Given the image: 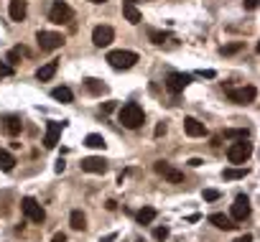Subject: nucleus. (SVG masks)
<instances>
[{"mask_svg": "<svg viewBox=\"0 0 260 242\" xmlns=\"http://www.w3.org/2000/svg\"><path fill=\"white\" fill-rule=\"evenodd\" d=\"M120 122L125 125V127H130V130H135V127H140L143 125V120H145V113H143V107L138 105V102H128V105H123L120 107Z\"/></svg>", "mask_w": 260, "mask_h": 242, "instance_id": "f257e3e1", "label": "nucleus"}, {"mask_svg": "<svg viewBox=\"0 0 260 242\" xmlns=\"http://www.w3.org/2000/svg\"><path fill=\"white\" fill-rule=\"evenodd\" d=\"M107 64L113 69H130L138 64V54L135 51H128V49H120V51H110L107 54Z\"/></svg>", "mask_w": 260, "mask_h": 242, "instance_id": "f03ea898", "label": "nucleus"}, {"mask_svg": "<svg viewBox=\"0 0 260 242\" xmlns=\"http://www.w3.org/2000/svg\"><path fill=\"white\" fill-rule=\"evenodd\" d=\"M49 20L56 26H64V23H72L74 20V10L64 3V0H54L51 8H49Z\"/></svg>", "mask_w": 260, "mask_h": 242, "instance_id": "7ed1b4c3", "label": "nucleus"}, {"mask_svg": "<svg viewBox=\"0 0 260 242\" xmlns=\"http://www.w3.org/2000/svg\"><path fill=\"white\" fill-rule=\"evenodd\" d=\"M20 209H23L26 219L33 225H43V219H46V212H43V207L33 199V196H23V199H20Z\"/></svg>", "mask_w": 260, "mask_h": 242, "instance_id": "20e7f679", "label": "nucleus"}, {"mask_svg": "<svg viewBox=\"0 0 260 242\" xmlns=\"http://www.w3.org/2000/svg\"><path fill=\"white\" fill-rule=\"evenodd\" d=\"M225 92H227V97L232 100V102H237V105H250L255 97H258V90L253 84H245V87H225Z\"/></svg>", "mask_w": 260, "mask_h": 242, "instance_id": "39448f33", "label": "nucleus"}, {"mask_svg": "<svg viewBox=\"0 0 260 242\" xmlns=\"http://www.w3.org/2000/svg\"><path fill=\"white\" fill-rule=\"evenodd\" d=\"M253 156V145L248 143V140H237V143H232L230 148H227V158H230V163H245L248 158Z\"/></svg>", "mask_w": 260, "mask_h": 242, "instance_id": "423d86ee", "label": "nucleus"}, {"mask_svg": "<svg viewBox=\"0 0 260 242\" xmlns=\"http://www.w3.org/2000/svg\"><path fill=\"white\" fill-rule=\"evenodd\" d=\"M36 41H38V49L41 51H54V49H61L64 46V36L61 33H54V31H38L36 33Z\"/></svg>", "mask_w": 260, "mask_h": 242, "instance_id": "0eeeda50", "label": "nucleus"}, {"mask_svg": "<svg viewBox=\"0 0 260 242\" xmlns=\"http://www.w3.org/2000/svg\"><path fill=\"white\" fill-rule=\"evenodd\" d=\"M248 217H250V199L245 194H240L235 199L232 209H230V219H232V222H245Z\"/></svg>", "mask_w": 260, "mask_h": 242, "instance_id": "6e6552de", "label": "nucleus"}, {"mask_svg": "<svg viewBox=\"0 0 260 242\" xmlns=\"http://www.w3.org/2000/svg\"><path fill=\"white\" fill-rule=\"evenodd\" d=\"M189 82H191L189 74H184V72H171V74L166 77V90H168L171 95H179V92H184L186 87H189Z\"/></svg>", "mask_w": 260, "mask_h": 242, "instance_id": "1a4fd4ad", "label": "nucleus"}, {"mask_svg": "<svg viewBox=\"0 0 260 242\" xmlns=\"http://www.w3.org/2000/svg\"><path fill=\"white\" fill-rule=\"evenodd\" d=\"M153 168H156L158 176H163L168 184H184V173H181L179 168H173L171 163H166V161H156Z\"/></svg>", "mask_w": 260, "mask_h": 242, "instance_id": "9d476101", "label": "nucleus"}, {"mask_svg": "<svg viewBox=\"0 0 260 242\" xmlns=\"http://www.w3.org/2000/svg\"><path fill=\"white\" fill-rule=\"evenodd\" d=\"M113 38H115V31H113L110 26H97V28L92 31V43H95L97 49L110 46V43H113Z\"/></svg>", "mask_w": 260, "mask_h": 242, "instance_id": "9b49d317", "label": "nucleus"}, {"mask_svg": "<svg viewBox=\"0 0 260 242\" xmlns=\"http://www.w3.org/2000/svg\"><path fill=\"white\" fill-rule=\"evenodd\" d=\"M82 171L87 173H105L107 171V161L102 156H90V158H82Z\"/></svg>", "mask_w": 260, "mask_h": 242, "instance_id": "f8f14e48", "label": "nucleus"}, {"mask_svg": "<svg viewBox=\"0 0 260 242\" xmlns=\"http://www.w3.org/2000/svg\"><path fill=\"white\" fill-rule=\"evenodd\" d=\"M61 130H64V122H56V120H51V122L46 125V135H43V145H46V148H54V145L59 143Z\"/></svg>", "mask_w": 260, "mask_h": 242, "instance_id": "ddd939ff", "label": "nucleus"}, {"mask_svg": "<svg viewBox=\"0 0 260 242\" xmlns=\"http://www.w3.org/2000/svg\"><path fill=\"white\" fill-rule=\"evenodd\" d=\"M184 130H186V135H191V138H202V135H207L204 122H199L197 118H186V120H184Z\"/></svg>", "mask_w": 260, "mask_h": 242, "instance_id": "4468645a", "label": "nucleus"}, {"mask_svg": "<svg viewBox=\"0 0 260 242\" xmlns=\"http://www.w3.org/2000/svg\"><path fill=\"white\" fill-rule=\"evenodd\" d=\"M26 13H28L26 0H10V20L20 23V20H26Z\"/></svg>", "mask_w": 260, "mask_h": 242, "instance_id": "2eb2a0df", "label": "nucleus"}, {"mask_svg": "<svg viewBox=\"0 0 260 242\" xmlns=\"http://www.w3.org/2000/svg\"><path fill=\"white\" fill-rule=\"evenodd\" d=\"M123 15H125L128 23H133V26H138L140 20H143V15H140V10L135 8V3H125V0H123Z\"/></svg>", "mask_w": 260, "mask_h": 242, "instance_id": "dca6fc26", "label": "nucleus"}, {"mask_svg": "<svg viewBox=\"0 0 260 242\" xmlns=\"http://www.w3.org/2000/svg\"><path fill=\"white\" fill-rule=\"evenodd\" d=\"M3 130H5L8 135H18L20 130H23V122H20L18 115H5L3 118Z\"/></svg>", "mask_w": 260, "mask_h": 242, "instance_id": "f3484780", "label": "nucleus"}, {"mask_svg": "<svg viewBox=\"0 0 260 242\" xmlns=\"http://www.w3.org/2000/svg\"><path fill=\"white\" fill-rule=\"evenodd\" d=\"M56 69H59V64H56V61L43 64V67H38V72H36V79H38V82H49V79L56 74Z\"/></svg>", "mask_w": 260, "mask_h": 242, "instance_id": "a211bd4d", "label": "nucleus"}, {"mask_svg": "<svg viewBox=\"0 0 260 242\" xmlns=\"http://www.w3.org/2000/svg\"><path fill=\"white\" fill-rule=\"evenodd\" d=\"M209 222H212L217 230H235V227H237L232 219L225 217V214H209Z\"/></svg>", "mask_w": 260, "mask_h": 242, "instance_id": "6ab92c4d", "label": "nucleus"}, {"mask_svg": "<svg viewBox=\"0 0 260 242\" xmlns=\"http://www.w3.org/2000/svg\"><path fill=\"white\" fill-rule=\"evenodd\" d=\"M225 138H230V140H248L250 138V130L248 127H227L225 130Z\"/></svg>", "mask_w": 260, "mask_h": 242, "instance_id": "aec40b11", "label": "nucleus"}, {"mask_svg": "<svg viewBox=\"0 0 260 242\" xmlns=\"http://www.w3.org/2000/svg\"><path fill=\"white\" fill-rule=\"evenodd\" d=\"M51 97L59 100V102H64V105H69L74 100V95H72L69 87H56V90H51Z\"/></svg>", "mask_w": 260, "mask_h": 242, "instance_id": "412c9836", "label": "nucleus"}, {"mask_svg": "<svg viewBox=\"0 0 260 242\" xmlns=\"http://www.w3.org/2000/svg\"><path fill=\"white\" fill-rule=\"evenodd\" d=\"M15 168V158L10 156V153L8 150H3V148H0V171H5V173H10Z\"/></svg>", "mask_w": 260, "mask_h": 242, "instance_id": "4be33fe9", "label": "nucleus"}, {"mask_svg": "<svg viewBox=\"0 0 260 242\" xmlns=\"http://www.w3.org/2000/svg\"><path fill=\"white\" fill-rule=\"evenodd\" d=\"M84 87H87V90H90L92 95H105L107 92V84L105 82H100V79H84Z\"/></svg>", "mask_w": 260, "mask_h": 242, "instance_id": "5701e85b", "label": "nucleus"}, {"mask_svg": "<svg viewBox=\"0 0 260 242\" xmlns=\"http://www.w3.org/2000/svg\"><path fill=\"white\" fill-rule=\"evenodd\" d=\"M135 219H138V225H150L156 219V209L153 207H143L138 214H135Z\"/></svg>", "mask_w": 260, "mask_h": 242, "instance_id": "b1692460", "label": "nucleus"}, {"mask_svg": "<svg viewBox=\"0 0 260 242\" xmlns=\"http://www.w3.org/2000/svg\"><path fill=\"white\" fill-rule=\"evenodd\" d=\"M69 225H72V230H77V232H79V230H84V227H87V217H84L79 209H74V212H72V217H69Z\"/></svg>", "mask_w": 260, "mask_h": 242, "instance_id": "393cba45", "label": "nucleus"}, {"mask_svg": "<svg viewBox=\"0 0 260 242\" xmlns=\"http://www.w3.org/2000/svg\"><path fill=\"white\" fill-rule=\"evenodd\" d=\"M84 145H87V148H97V150H102L107 143H105V138H102V135H97V133H90V135L84 138Z\"/></svg>", "mask_w": 260, "mask_h": 242, "instance_id": "a878e982", "label": "nucleus"}, {"mask_svg": "<svg viewBox=\"0 0 260 242\" xmlns=\"http://www.w3.org/2000/svg\"><path fill=\"white\" fill-rule=\"evenodd\" d=\"M225 181H235V179H245L248 176V168H225Z\"/></svg>", "mask_w": 260, "mask_h": 242, "instance_id": "bb28decb", "label": "nucleus"}, {"mask_svg": "<svg viewBox=\"0 0 260 242\" xmlns=\"http://www.w3.org/2000/svg\"><path fill=\"white\" fill-rule=\"evenodd\" d=\"M243 49H245V41H237V43H227V46H222L220 54L230 56V54H237V51H243Z\"/></svg>", "mask_w": 260, "mask_h": 242, "instance_id": "cd10ccee", "label": "nucleus"}, {"mask_svg": "<svg viewBox=\"0 0 260 242\" xmlns=\"http://www.w3.org/2000/svg\"><path fill=\"white\" fill-rule=\"evenodd\" d=\"M148 38L153 41V43H163V41H168V33H166V31H153V28H150V31H148Z\"/></svg>", "mask_w": 260, "mask_h": 242, "instance_id": "c85d7f7f", "label": "nucleus"}, {"mask_svg": "<svg viewBox=\"0 0 260 242\" xmlns=\"http://www.w3.org/2000/svg\"><path fill=\"white\" fill-rule=\"evenodd\" d=\"M23 54H26V49H20V46H18V49H10V51H8L10 67H13V64H20V56H23Z\"/></svg>", "mask_w": 260, "mask_h": 242, "instance_id": "c756f323", "label": "nucleus"}, {"mask_svg": "<svg viewBox=\"0 0 260 242\" xmlns=\"http://www.w3.org/2000/svg\"><path fill=\"white\" fill-rule=\"evenodd\" d=\"M204 199L207 202H217V199H220V191H217V189H204Z\"/></svg>", "mask_w": 260, "mask_h": 242, "instance_id": "7c9ffc66", "label": "nucleus"}, {"mask_svg": "<svg viewBox=\"0 0 260 242\" xmlns=\"http://www.w3.org/2000/svg\"><path fill=\"white\" fill-rule=\"evenodd\" d=\"M153 237H156L158 242H163V240L168 237V230H166V227H156V230H153Z\"/></svg>", "mask_w": 260, "mask_h": 242, "instance_id": "2f4dec72", "label": "nucleus"}, {"mask_svg": "<svg viewBox=\"0 0 260 242\" xmlns=\"http://www.w3.org/2000/svg\"><path fill=\"white\" fill-rule=\"evenodd\" d=\"M10 74H13V67L5 61H0V77H10Z\"/></svg>", "mask_w": 260, "mask_h": 242, "instance_id": "473e14b6", "label": "nucleus"}, {"mask_svg": "<svg viewBox=\"0 0 260 242\" xmlns=\"http://www.w3.org/2000/svg\"><path fill=\"white\" fill-rule=\"evenodd\" d=\"M115 107H118V102H115V100H110V102H105V105H102V113H105V115H110Z\"/></svg>", "mask_w": 260, "mask_h": 242, "instance_id": "72a5a7b5", "label": "nucleus"}, {"mask_svg": "<svg viewBox=\"0 0 260 242\" xmlns=\"http://www.w3.org/2000/svg\"><path fill=\"white\" fill-rule=\"evenodd\" d=\"M163 133H166V122H158V125H156V133H153V135H156V138H161Z\"/></svg>", "mask_w": 260, "mask_h": 242, "instance_id": "f704fd0d", "label": "nucleus"}, {"mask_svg": "<svg viewBox=\"0 0 260 242\" xmlns=\"http://www.w3.org/2000/svg\"><path fill=\"white\" fill-rule=\"evenodd\" d=\"M115 240H118V232H110V235L100 237V242H115Z\"/></svg>", "mask_w": 260, "mask_h": 242, "instance_id": "c9c22d12", "label": "nucleus"}, {"mask_svg": "<svg viewBox=\"0 0 260 242\" xmlns=\"http://www.w3.org/2000/svg\"><path fill=\"white\" fill-rule=\"evenodd\" d=\"M199 74H202V77H207V79H214V77H217V72H214V69H202Z\"/></svg>", "mask_w": 260, "mask_h": 242, "instance_id": "e433bc0d", "label": "nucleus"}, {"mask_svg": "<svg viewBox=\"0 0 260 242\" xmlns=\"http://www.w3.org/2000/svg\"><path fill=\"white\" fill-rule=\"evenodd\" d=\"M51 242H67V235H64V232H56V235L51 237Z\"/></svg>", "mask_w": 260, "mask_h": 242, "instance_id": "4c0bfd02", "label": "nucleus"}, {"mask_svg": "<svg viewBox=\"0 0 260 242\" xmlns=\"http://www.w3.org/2000/svg\"><path fill=\"white\" fill-rule=\"evenodd\" d=\"M64 168H67V163H64V161L59 158V161H56V166H54V171H56V173H64Z\"/></svg>", "mask_w": 260, "mask_h": 242, "instance_id": "58836bf2", "label": "nucleus"}, {"mask_svg": "<svg viewBox=\"0 0 260 242\" xmlns=\"http://www.w3.org/2000/svg\"><path fill=\"white\" fill-rule=\"evenodd\" d=\"M245 8L248 10H255L258 8V0H245Z\"/></svg>", "mask_w": 260, "mask_h": 242, "instance_id": "ea45409f", "label": "nucleus"}, {"mask_svg": "<svg viewBox=\"0 0 260 242\" xmlns=\"http://www.w3.org/2000/svg\"><path fill=\"white\" fill-rule=\"evenodd\" d=\"M235 242H253V237H250V235H243V237H237Z\"/></svg>", "mask_w": 260, "mask_h": 242, "instance_id": "a19ab883", "label": "nucleus"}, {"mask_svg": "<svg viewBox=\"0 0 260 242\" xmlns=\"http://www.w3.org/2000/svg\"><path fill=\"white\" fill-rule=\"evenodd\" d=\"M189 166H194V168L202 166V158H191V161H189Z\"/></svg>", "mask_w": 260, "mask_h": 242, "instance_id": "79ce46f5", "label": "nucleus"}, {"mask_svg": "<svg viewBox=\"0 0 260 242\" xmlns=\"http://www.w3.org/2000/svg\"><path fill=\"white\" fill-rule=\"evenodd\" d=\"M90 3H107V0H90Z\"/></svg>", "mask_w": 260, "mask_h": 242, "instance_id": "37998d69", "label": "nucleus"}, {"mask_svg": "<svg viewBox=\"0 0 260 242\" xmlns=\"http://www.w3.org/2000/svg\"><path fill=\"white\" fill-rule=\"evenodd\" d=\"M138 242H143V240H138Z\"/></svg>", "mask_w": 260, "mask_h": 242, "instance_id": "c03bdc74", "label": "nucleus"}]
</instances>
